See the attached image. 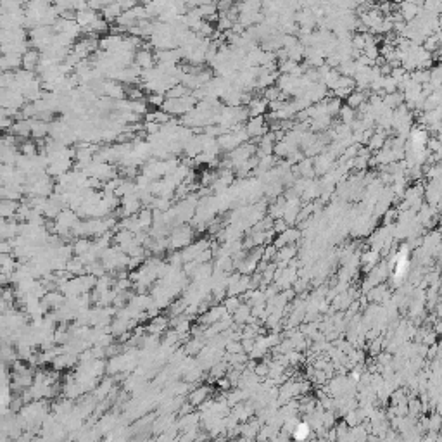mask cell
<instances>
[{"mask_svg": "<svg viewBox=\"0 0 442 442\" xmlns=\"http://www.w3.org/2000/svg\"><path fill=\"white\" fill-rule=\"evenodd\" d=\"M133 62H135L142 71L152 69V68H154V62H155V55L152 54V51L149 47H140L138 51L133 54Z\"/></svg>", "mask_w": 442, "mask_h": 442, "instance_id": "6da1fadb", "label": "cell"}, {"mask_svg": "<svg viewBox=\"0 0 442 442\" xmlns=\"http://www.w3.org/2000/svg\"><path fill=\"white\" fill-rule=\"evenodd\" d=\"M40 59H42V54H40L36 49H31L30 47V49L23 54V57H21V68H23L24 71L35 73V71L38 69Z\"/></svg>", "mask_w": 442, "mask_h": 442, "instance_id": "7a4b0ae2", "label": "cell"}, {"mask_svg": "<svg viewBox=\"0 0 442 442\" xmlns=\"http://www.w3.org/2000/svg\"><path fill=\"white\" fill-rule=\"evenodd\" d=\"M19 147L17 145H0V164H5V166H14L17 163V157H19Z\"/></svg>", "mask_w": 442, "mask_h": 442, "instance_id": "3957f363", "label": "cell"}, {"mask_svg": "<svg viewBox=\"0 0 442 442\" xmlns=\"http://www.w3.org/2000/svg\"><path fill=\"white\" fill-rule=\"evenodd\" d=\"M9 132L16 136V138H21V140H28L31 136V121L30 119H19L12 121V126Z\"/></svg>", "mask_w": 442, "mask_h": 442, "instance_id": "277c9868", "label": "cell"}, {"mask_svg": "<svg viewBox=\"0 0 442 442\" xmlns=\"http://www.w3.org/2000/svg\"><path fill=\"white\" fill-rule=\"evenodd\" d=\"M244 132H245V135H247V138L249 136H252V138H256V136H263L264 132H266V124H264L263 116L261 118H251L249 123L245 124Z\"/></svg>", "mask_w": 442, "mask_h": 442, "instance_id": "5b68a950", "label": "cell"}, {"mask_svg": "<svg viewBox=\"0 0 442 442\" xmlns=\"http://www.w3.org/2000/svg\"><path fill=\"white\" fill-rule=\"evenodd\" d=\"M51 133V123L40 119H31V136L36 140H43Z\"/></svg>", "mask_w": 442, "mask_h": 442, "instance_id": "8992f818", "label": "cell"}, {"mask_svg": "<svg viewBox=\"0 0 442 442\" xmlns=\"http://www.w3.org/2000/svg\"><path fill=\"white\" fill-rule=\"evenodd\" d=\"M101 14L107 23H114V21L123 14V11H121L119 2H111V4L107 2V4L104 5V9L101 11Z\"/></svg>", "mask_w": 442, "mask_h": 442, "instance_id": "52a82bcc", "label": "cell"}, {"mask_svg": "<svg viewBox=\"0 0 442 442\" xmlns=\"http://www.w3.org/2000/svg\"><path fill=\"white\" fill-rule=\"evenodd\" d=\"M268 109V102L264 101V97L259 99H251L249 102V116L251 118H261Z\"/></svg>", "mask_w": 442, "mask_h": 442, "instance_id": "ba28073f", "label": "cell"}, {"mask_svg": "<svg viewBox=\"0 0 442 442\" xmlns=\"http://www.w3.org/2000/svg\"><path fill=\"white\" fill-rule=\"evenodd\" d=\"M190 228L188 226H180V228H176L175 232H173V235H171V245L173 247H178V245H183L187 244V242L190 240Z\"/></svg>", "mask_w": 442, "mask_h": 442, "instance_id": "9c48e42d", "label": "cell"}, {"mask_svg": "<svg viewBox=\"0 0 442 442\" xmlns=\"http://www.w3.org/2000/svg\"><path fill=\"white\" fill-rule=\"evenodd\" d=\"M17 147H19V154L24 155V157H30L31 159V157H36V155H38V145H36L35 140H30V138L23 140Z\"/></svg>", "mask_w": 442, "mask_h": 442, "instance_id": "30bf717a", "label": "cell"}, {"mask_svg": "<svg viewBox=\"0 0 442 442\" xmlns=\"http://www.w3.org/2000/svg\"><path fill=\"white\" fill-rule=\"evenodd\" d=\"M366 102V92H361V90H354L347 95V107L351 109H359L361 105Z\"/></svg>", "mask_w": 442, "mask_h": 442, "instance_id": "8fae6325", "label": "cell"}, {"mask_svg": "<svg viewBox=\"0 0 442 442\" xmlns=\"http://www.w3.org/2000/svg\"><path fill=\"white\" fill-rule=\"evenodd\" d=\"M19 206V202L14 201H0V218L4 220H12L16 214V209Z\"/></svg>", "mask_w": 442, "mask_h": 442, "instance_id": "7c38bea8", "label": "cell"}, {"mask_svg": "<svg viewBox=\"0 0 442 442\" xmlns=\"http://www.w3.org/2000/svg\"><path fill=\"white\" fill-rule=\"evenodd\" d=\"M136 221H138L140 230H145L152 225V209L151 207H142L136 214Z\"/></svg>", "mask_w": 442, "mask_h": 442, "instance_id": "4fadbf2b", "label": "cell"}, {"mask_svg": "<svg viewBox=\"0 0 442 442\" xmlns=\"http://www.w3.org/2000/svg\"><path fill=\"white\" fill-rule=\"evenodd\" d=\"M187 95H190V90L187 88V86H183L182 83H178V85H175L173 88L168 90L164 99H182L187 97Z\"/></svg>", "mask_w": 442, "mask_h": 442, "instance_id": "5bb4252c", "label": "cell"}, {"mask_svg": "<svg viewBox=\"0 0 442 442\" xmlns=\"http://www.w3.org/2000/svg\"><path fill=\"white\" fill-rule=\"evenodd\" d=\"M385 144H387L385 133L378 132V133H375V135L372 136V140H370V149H372V151H380V149L385 147Z\"/></svg>", "mask_w": 442, "mask_h": 442, "instance_id": "9a60e30c", "label": "cell"}, {"mask_svg": "<svg viewBox=\"0 0 442 442\" xmlns=\"http://www.w3.org/2000/svg\"><path fill=\"white\" fill-rule=\"evenodd\" d=\"M340 116H342V121H344L345 124H349V123H353L354 121V118H356V111L354 109H351V107H347V105H342L340 107Z\"/></svg>", "mask_w": 442, "mask_h": 442, "instance_id": "2e32d148", "label": "cell"}, {"mask_svg": "<svg viewBox=\"0 0 442 442\" xmlns=\"http://www.w3.org/2000/svg\"><path fill=\"white\" fill-rule=\"evenodd\" d=\"M151 104L152 107H163L164 104V95H159V93H149V99H147V105Z\"/></svg>", "mask_w": 442, "mask_h": 442, "instance_id": "e0dca14e", "label": "cell"}, {"mask_svg": "<svg viewBox=\"0 0 442 442\" xmlns=\"http://www.w3.org/2000/svg\"><path fill=\"white\" fill-rule=\"evenodd\" d=\"M90 247H92V244H90L86 238H82V240H78L76 245H74V249H76L78 254H86V252L90 251Z\"/></svg>", "mask_w": 442, "mask_h": 442, "instance_id": "ac0fdd59", "label": "cell"}, {"mask_svg": "<svg viewBox=\"0 0 442 442\" xmlns=\"http://www.w3.org/2000/svg\"><path fill=\"white\" fill-rule=\"evenodd\" d=\"M307 434H309V427H307V425H299L297 432H295V437L304 439V437H307Z\"/></svg>", "mask_w": 442, "mask_h": 442, "instance_id": "d6986e66", "label": "cell"}, {"mask_svg": "<svg viewBox=\"0 0 442 442\" xmlns=\"http://www.w3.org/2000/svg\"><path fill=\"white\" fill-rule=\"evenodd\" d=\"M2 187H4V182H2V180H0V188H2Z\"/></svg>", "mask_w": 442, "mask_h": 442, "instance_id": "ffe728a7", "label": "cell"}]
</instances>
